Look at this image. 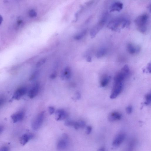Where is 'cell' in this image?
<instances>
[{
  "mask_svg": "<svg viewBox=\"0 0 151 151\" xmlns=\"http://www.w3.org/2000/svg\"><path fill=\"white\" fill-rule=\"evenodd\" d=\"M50 114V115H52L55 112V109L53 107H49L48 108Z\"/></svg>",
  "mask_w": 151,
  "mask_h": 151,
  "instance_id": "obj_32",
  "label": "cell"
},
{
  "mask_svg": "<svg viewBox=\"0 0 151 151\" xmlns=\"http://www.w3.org/2000/svg\"><path fill=\"white\" fill-rule=\"evenodd\" d=\"M75 122L71 121H67L65 122V125L68 126H73Z\"/></svg>",
  "mask_w": 151,
  "mask_h": 151,
  "instance_id": "obj_25",
  "label": "cell"
},
{
  "mask_svg": "<svg viewBox=\"0 0 151 151\" xmlns=\"http://www.w3.org/2000/svg\"><path fill=\"white\" fill-rule=\"evenodd\" d=\"M76 98L77 99H79L81 98V95L79 92H77L76 94Z\"/></svg>",
  "mask_w": 151,
  "mask_h": 151,
  "instance_id": "obj_34",
  "label": "cell"
},
{
  "mask_svg": "<svg viewBox=\"0 0 151 151\" xmlns=\"http://www.w3.org/2000/svg\"><path fill=\"white\" fill-rule=\"evenodd\" d=\"M128 52L131 54H134L140 52V47L139 46H135L131 43H129L127 45Z\"/></svg>",
  "mask_w": 151,
  "mask_h": 151,
  "instance_id": "obj_11",
  "label": "cell"
},
{
  "mask_svg": "<svg viewBox=\"0 0 151 151\" xmlns=\"http://www.w3.org/2000/svg\"><path fill=\"white\" fill-rule=\"evenodd\" d=\"M123 8V4L120 2H116L111 5L110 8V12H119Z\"/></svg>",
  "mask_w": 151,
  "mask_h": 151,
  "instance_id": "obj_13",
  "label": "cell"
},
{
  "mask_svg": "<svg viewBox=\"0 0 151 151\" xmlns=\"http://www.w3.org/2000/svg\"><path fill=\"white\" fill-rule=\"evenodd\" d=\"M71 76V70L70 68L67 67L61 73V78L63 80H68L70 78Z\"/></svg>",
  "mask_w": 151,
  "mask_h": 151,
  "instance_id": "obj_16",
  "label": "cell"
},
{
  "mask_svg": "<svg viewBox=\"0 0 151 151\" xmlns=\"http://www.w3.org/2000/svg\"><path fill=\"white\" fill-rule=\"evenodd\" d=\"M38 74H39V72L38 71H36L34 72L33 73V74H32L31 77H30V80H33L34 79V78H36L37 76L38 75Z\"/></svg>",
  "mask_w": 151,
  "mask_h": 151,
  "instance_id": "obj_28",
  "label": "cell"
},
{
  "mask_svg": "<svg viewBox=\"0 0 151 151\" xmlns=\"http://www.w3.org/2000/svg\"><path fill=\"white\" fill-rule=\"evenodd\" d=\"M87 31L84 30L81 32L79 33V34H77L74 36V38L76 40H79L85 36L86 34Z\"/></svg>",
  "mask_w": 151,
  "mask_h": 151,
  "instance_id": "obj_21",
  "label": "cell"
},
{
  "mask_svg": "<svg viewBox=\"0 0 151 151\" xmlns=\"http://www.w3.org/2000/svg\"><path fill=\"white\" fill-rule=\"evenodd\" d=\"M129 24V21L127 19L119 17L111 20L108 23L107 27L113 31L119 32L121 29L128 26Z\"/></svg>",
  "mask_w": 151,
  "mask_h": 151,
  "instance_id": "obj_1",
  "label": "cell"
},
{
  "mask_svg": "<svg viewBox=\"0 0 151 151\" xmlns=\"http://www.w3.org/2000/svg\"><path fill=\"white\" fill-rule=\"evenodd\" d=\"M147 70L148 72H149L150 73H151V65L150 63L148 64V65H147Z\"/></svg>",
  "mask_w": 151,
  "mask_h": 151,
  "instance_id": "obj_35",
  "label": "cell"
},
{
  "mask_svg": "<svg viewBox=\"0 0 151 151\" xmlns=\"http://www.w3.org/2000/svg\"><path fill=\"white\" fill-rule=\"evenodd\" d=\"M106 16H104L91 30L90 33V35L91 38L95 37L99 32L103 28L106 22Z\"/></svg>",
  "mask_w": 151,
  "mask_h": 151,
  "instance_id": "obj_4",
  "label": "cell"
},
{
  "mask_svg": "<svg viewBox=\"0 0 151 151\" xmlns=\"http://www.w3.org/2000/svg\"><path fill=\"white\" fill-rule=\"evenodd\" d=\"M57 121H62L66 119L67 117L68 114L67 112L63 110H57L56 112Z\"/></svg>",
  "mask_w": 151,
  "mask_h": 151,
  "instance_id": "obj_15",
  "label": "cell"
},
{
  "mask_svg": "<svg viewBox=\"0 0 151 151\" xmlns=\"http://www.w3.org/2000/svg\"><path fill=\"white\" fill-rule=\"evenodd\" d=\"M22 20H19L18 21H17V24L18 25H20L22 23Z\"/></svg>",
  "mask_w": 151,
  "mask_h": 151,
  "instance_id": "obj_40",
  "label": "cell"
},
{
  "mask_svg": "<svg viewBox=\"0 0 151 151\" xmlns=\"http://www.w3.org/2000/svg\"><path fill=\"white\" fill-rule=\"evenodd\" d=\"M92 130V128L91 126H89L87 127L86 129V134L88 135L90 134Z\"/></svg>",
  "mask_w": 151,
  "mask_h": 151,
  "instance_id": "obj_31",
  "label": "cell"
},
{
  "mask_svg": "<svg viewBox=\"0 0 151 151\" xmlns=\"http://www.w3.org/2000/svg\"><path fill=\"white\" fill-rule=\"evenodd\" d=\"M126 111L127 113L128 114H130L131 113L132 111V108L131 106H129L127 107L126 109Z\"/></svg>",
  "mask_w": 151,
  "mask_h": 151,
  "instance_id": "obj_30",
  "label": "cell"
},
{
  "mask_svg": "<svg viewBox=\"0 0 151 151\" xmlns=\"http://www.w3.org/2000/svg\"><path fill=\"white\" fill-rule=\"evenodd\" d=\"M9 148L7 146H3L0 147V151H9Z\"/></svg>",
  "mask_w": 151,
  "mask_h": 151,
  "instance_id": "obj_29",
  "label": "cell"
},
{
  "mask_svg": "<svg viewBox=\"0 0 151 151\" xmlns=\"http://www.w3.org/2000/svg\"><path fill=\"white\" fill-rule=\"evenodd\" d=\"M25 115V112L22 110L19 111L13 114L11 116L14 123H16L22 121Z\"/></svg>",
  "mask_w": 151,
  "mask_h": 151,
  "instance_id": "obj_9",
  "label": "cell"
},
{
  "mask_svg": "<svg viewBox=\"0 0 151 151\" xmlns=\"http://www.w3.org/2000/svg\"><path fill=\"white\" fill-rule=\"evenodd\" d=\"M125 138V135L123 133H121L116 135L113 142L112 145L114 148H117L123 142Z\"/></svg>",
  "mask_w": 151,
  "mask_h": 151,
  "instance_id": "obj_8",
  "label": "cell"
},
{
  "mask_svg": "<svg viewBox=\"0 0 151 151\" xmlns=\"http://www.w3.org/2000/svg\"><path fill=\"white\" fill-rule=\"evenodd\" d=\"M4 128L2 126L0 125V134H1Z\"/></svg>",
  "mask_w": 151,
  "mask_h": 151,
  "instance_id": "obj_38",
  "label": "cell"
},
{
  "mask_svg": "<svg viewBox=\"0 0 151 151\" xmlns=\"http://www.w3.org/2000/svg\"><path fill=\"white\" fill-rule=\"evenodd\" d=\"M3 17L1 15H0V26L2 24V21H3Z\"/></svg>",
  "mask_w": 151,
  "mask_h": 151,
  "instance_id": "obj_39",
  "label": "cell"
},
{
  "mask_svg": "<svg viewBox=\"0 0 151 151\" xmlns=\"http://www.w3.org/2000/svg\"><path fill=\"white\" fill-rule=\"evenodd\" d=\"M45 112L44 111L40 112L33 121L32 124V127L34 130H37L41 127L43 122Z\"/></svg>",
  "mask_w": 151,
  "mask_h": 151,
  "instance_id": "obj_5",
  "label": "cell"
},
{
  "mask_svg": "<svg viewBox=\"0 0 151 151\" xmlns=\"http://www.w3.org/2000/svg\"><path fill=\"white\" fill-rule=\"evenodd\" d=\"M34 135L31 133H28L24 134L21 137L20 139V143L22 146H24L28 143L30 140L33 139Z\"/></svg>",
  "mask_w": 151,
  "mask_h": 151,
  "instance_id": "obj_10",
  "label": "cell"
},
{
  "mask_svg": "<svg viewBox=\"0 0 151 151\" xmlns=\"http://www.w3.org/2000/svg\"><path fill=\"white\" fill-rule=\"evenodd\" d=\"M28 14H29V16L31 17H36L37 15V13L33 9H30L28 12Z\"/></svg>",
  "mask_w": 151,
  "mask_h": 151,
  "instance_id": "obj_24",
  "label": "cell"
},
{
  "mask_svg": "<svg viewBox=\"0 0 151 151\" xmlns=\"http://www.w3.org/2000/svg\"><path fill=\"white\" fill-rule=\"evenodd\" d=\"M146 102L144 104L146 105H148L150 104L151 101V94H148L145 96Z\"/></svg>",
  "mask_w": 151,
  "mask_h": 151,
  "instance_id": "obj_22",
  "label": "cell"
},
{
  "mask_svg": "<svg viewBox=\"0 0 151 151\" xmlns=\"http://www.w3.org/2000/svg\"><path fill=\"white\" fill-rule=\"evenodd\" d=\"M126 77L123 72L121 71L118 72L114 78L115 83L122 82L125 78Z\"/></svg>",
  "mask_w": 151,
  "mask_h": 151,
  "instance_id": "obj_17",
  "label": "cell"
},
{
  "mask_svg": "<svg viewBox=\"0 0 151 151\" xmlns=\"http://www.w3.org/2000/svg\"><path fill=\"white\" fill-rule=\"evenodd\" d=\"M6 101L5 98L3 97H0V107L4 104Z\"/></svg>",
  "mask_w": 151,
  "mask_h": 151,
  "instance_id": "obj_27",
  "label": "cell"
},
{
  "mask_svg": "<svg viewBox=\"0 0 151 151\" xmlns=\"http://www.w3.org/2000/svg\"><path fill=\"white\" fill-rule=\"evenodd\" d=\"M111 77L110 76H105L102 78L100 83V86L102 87H104L106 86L108 84Z\"/></svg>",
  "mask_w": 151,
  "mask_h": 151,
  "instance_id": "obj_19",
  "label": "cell"
},
{
  "mask_svg": "<svg viewBox=\"0 0 151 151\" xmlns=\"http://www.w3.org/2000/svg\"><path fill=\"white\" fill-rule=\"evenodd\" d=\"M46 61V58H43L40 59L38 62L37 63L36 66L37 67H39L41 66L43 64L45 63Z\"/></svg>",
  "mask_w": 151,
  "mask_h": 151,
  "instance_id": "obj_23",
  "label": "cell"
},
{
  "mask_svg": "<svg viewBox=\"0 0 151 151\" xmlns=\"http://www.w3.org/2000/svg\"><path fill=\"white\" fill-rule=\"evenodd\" d=\"M39 84L36 83L30 89L28 93V96L30 98H34L37 95L39 91Z\"/></svg>",
  "mask_w": 151,
  "mask_h": 151,
  "instance_id": "obj_12",
  "label": "cell"
},
{
  "mask_svg": "<svg viewBox=\"0 0 151 151\" xmlns=\"http://www.w3.org/2000/svg\"><path fill=\"white\" fill-rule=\"evenodd\" d=\"M27 89L25 87H21L17 89L14 93L13 98L16 100L20 99L27 92Z\"/></svg>",
  "mask_w": 151,
  "mask_h": 151,
  "instance_id": "obj_7",
  "label": "cell"
},
{
  "mask_svg": "<svg viewBox=\"0 0 151 151\" xmlns=\"http://www.w3.org/2000/svg\"><path fill=\"white\" fill-rule=\"evenodd\" d=\"M122 89V82L115 83L113 88L110 96L111 99L116 98L121 93Z\"/></svg>",
  "mask_w": 151,
  "mask_h": 151,
  "instance_id": "obj_6",
  "label": "cell"
},
{
  "mask_svg": "<svg viewBox=\"0 0 151 151\" xmlns=\"http://www.w3.org/2000/svg\"><path fill=\"white\" fill-rule=\"evenodd\" d=\"M79 128H84L86 126V123L84 121H80L78 122Z\"/></svg>",
  "mask_w": 151,
  "mask_h": 151,
  "instance_id": "obj_26",
  "label": "cell"
},
{
  "mask_svg": "<svg viewBox=\"0 0 151 151\" xmlns=\"http://www.w3.org/2000/svg\"><path fill=\"white\" fill-rule=\"evenodd\" d=\"M121 72H123L127 77L129 75V66L128 65H125L121 70Z\"/></svg>",
  "mask_w": 151,
  "mask_h": 151,
  "instance_id": "obj_20",
  "label": "cell"
},
{
  "mask_svg": "<svg viewBox=\"0 0 151 151\" xmlns=\"http://www.w3.org/2000/svg\"><path fill=\"white\" fill-rule=\"evenodd\" d=\"M107 52V49L105 47H102L97 51L96 53V56L97 58H102L106 54Z\"/></svg>",
  "mask_w": 151,
  "mask_h": 151,
  "instance_id": "obj_18",
  "label": "cell"
},
{
  "mask_svg": "<svg viewBox=\"0 0 151 151\" xmlns=\"http://www.w3.org/2000/svg\"><path fill=\"white\" fill-rule=\"evenodd\" d=\"M69 141L68 135L66 134H63L57 144V150L58 151H66L69 146Z\"/></svg>",
  "mask_w": 151,
  "mask_h": 151,
  "instance_id": "obj_3",
  "label": "cell"
},
{
  "mask_svg": "<svg viewBox=\"0 0 151 151\" xmlns=\"http://www.w3.org/2000/svg\"><path fill=\"white\" fill-rule=\"evenodd\" d=\"M122 116V115L120 113L114 112L109 114L108 118L109 121L112 122L117 120H121Z\"/></svg>",
  "mask_w": 151,
  "mask_h": 151,
  "instance_id": "obj_14",
  "label": "cell"
},
{
  "mask_svg": "<svg viewBox=\"0 0 151 151\" xmlns=\"http://www.w3.org/2000/svg\"><path fill=\"white\" fill-rule=\"evenodd\" d=\"M148 21V16L146 13L141 14L135 19V23L140 32L145 33L147 32Z\"/></svg>",
  "mask_w": 151,
  "mask_h": 151,
  "instance_id": "obj_2",
  "label": "cell"
},
{
  "mask_svg": "<svg viewBox=\"0 0 151 151\" xmlns=\"http://www.w3.org/2000/svg\"><path fill=\"white\" fill-rule=\"evenodd\" d=\"M57 76V73L56 72H53L50 76V78L52 79L55 78Z\"/></svg>",
  "mask_w": 151,
  "mask_h": 151,
  "instance_id": "obj_33",
  "label": "cell"
},
{
  "mask_svg": "<svg viewBox=\"0 0 151 151\" xmlns=\"http://www.w3.org/2000/svg\"><path fill=\"white\" fill-rule=\"evenodd\" d=\"M105 148L104 147H101L97 150V151H105Z\"/></svg>",
  "mask_w": 151,
  "mask_h": 151,
  "instance_id": "obj_37",
  "label": "cell"
},
{
  "mask_svg": "<svg viewBox=\"0 0 151 151\" xmlns=\"http://www.w3.org/2000/svg\"><path fill=\"white\" fill-rule=\"evenodd\" d=\"M91 56H89L86 59L87 61L88 62H91Z\"/></svg>",
  "mask_w": 151,
  "mask_h": 151,
  "instance_id": "obj_36",
  "label": "cell"
}]
</instances>
